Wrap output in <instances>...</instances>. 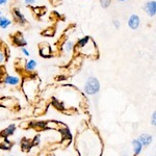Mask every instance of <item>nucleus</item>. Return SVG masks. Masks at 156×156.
Returning a JSON list of instances; mask_svg holds the SVG:
<instances>
[{
    "label": "nucleus",
    "mask_w": 156,
    "mask_h": 156,
    "mask_svg": "<svg viewBox=\"0 0 156 156\" xmlns=\"http://www.w3.org/2000/svg\"><path fill=\"white\" fill-rule=\"evenodd\" d=\"M83 92L87 96H95L100 92V82L96 77L90 76L87 79L83 87Z\"/></svg>",
    "instance_id": "obj_1"
},
{
    "label": "nucleus",
    "mask_w": 156,
    "mask_h": 156,
    "mask_svg": "<svg viewBox=\"0 0 156 156\" xmlns=\"http://www.w3.org/2000/svg\"><path fill=\"white\" fill-rule=\"evenodd\" d=\"M22 89L25 94V96L27 97V99L32 100L34 99V97L37 96V84L36 83V80L34 79H25L22 82Z\"/></svg>",
    "instance_id": "obj_2"
},
{
    "label": "nucleus",
    "mask_w": 156,
    "mask_h": 156,
    "mask_svg": "<svg viewBox=\"0 0 156 156\" xmlns=\"http://www.w3.org/2000/svg\"><path fill=\"white\" fill-rule=\"evenodd\" d=\"M2 83L7 87H17L22 84V79L18 76H14V75H5L2 78Z\"/></svg>",
    "instance_id": "obj_3"
},
{
    "label": "nucleus",
    "mask_w": 156,
    "mask_h": 156,
    "mask_svg": "<svg viewBox=\"0 0 156 156\" xmlns=\"http://www.w3.org/2000/svg\"><path fill=\"white\" fill-rule=\"evenodd\" d=\"M140 140V143L142 144L143 148L144 147H148V146L151 145V143L153 142V136L149 133H142V134L138 136L137 138Z\"/></svg>",
    "instance_id": "obj_4"
},
{
    "label": "nucleus",
    "mask_w": 156,
    "mask_h": 156,
    "mask_svg": "<svg viewBox=\"0 0 156 156\" xmlns=\"http://www.w3.org/2000/svg\"><path fill=\"white\" fill-rule=\"evenodd\" d=\"M144 9L148 12V15L151 17H154L156 14V1L155 0H151V1H148L147 3L145 4Z\"/></svg>",
    "instance_id": "obj_5"
},
{
    "label": "nucleus",
    "mask_w": 156,
    "mask_h": 156,
    "mask_svg": "<svg viewBox=\"0 0 156 156\" xmlns=\"http://www.w3.org/2000/svg\"><path fill=\"white\" fill-rule=\"evenodd\" d=\"M140 20L137 15H131L129 20H128V26L132 30L137 29L138 26H140Z\"/></svg>",
    "instance_id": "obj_6"
},
{
    "label": "nucleus",
    "mask_w": 156,
    "mask_h": 156,
    "mask_svg": "<svg viewBox=\"0 0 156 156\" xmlns=\"http://www.w3.org/2000/svg\"><path fill=\"white\" fill-rule=\"evenodd\" d=\"M131 145H132L133 155H134V156L140 155V152H142V150H143V146L140 143V140H138L137 138H134V140H132Z\"/></svg>",
    "instance_id": "obj_7"
},
{
    "label": "nucleus",
    "mask_w": 156,
    "mask_h": 156,
    "mask_svg": "<svg viewBox=\"0 0 156 156\" xmlns=\"http://www.w3.org/2000/svg\"><path fill=\"white\" fill-rule=\"evenodd\" d=\"M40 54L43 57H49L51 55V48L47 43H43L40 47Z\"/></svg>",
    "instance_id": "obj_8"
},
{
    "label": "nucleus",
    "mask_w": 156,
    "mask_h": 156,
    "mask_svg": "<svg viewBox=\"0 0 156 156\" xmlns=\"http://www.w3.org/2000/svg\"><path fill=\"white\" fill-rule=\"evenodd\" d=\"M16 129H17L16 125H15V124H9L6 128H4V129L2 130L1 135H2V136L9 137V136H11V135L14 134L15 131H16Z\"/></svg>",
    "instance_id": "obj_9"
},
{
    "label": "nucleus",
    "mask_w": 156,
    "mask_h": 156,
    "mask_svg": "<svg viewBox=\"0 0 156 156\" xmlns=\"http://www.w3.org/2000/svg\"><path fill=\"white\" fill-rule=\"evenodd\" d=\"M0 148L4 150H9L12 148V143L9 140V137L2 136L0 134Z\"/></svg>",
    "instance_id": "obj_10"
},
{
    "label": "nucleus",
    "mask_w": 156,
    "mask_h": 156,
    "mask_svg": "<svg viewBox=\"0 0 156 156\" xmlns=\"http://www.w3.org/2000/svg\"><path fill=\"white\" fill-rule=\"evenodd\" d=\"M37 66V60L30 59V60H28L27 62H25L24 69H25V71H27V72H34V70H36Z\"/></svg>",
    "instance_id": "obj_11"
},
{
    "label": "nucleus",
    "mask_w": 156,
    "mask_h": 156,
    "mask_svg": "<svg viewBox=\"0 0 156 156\" xmlns=\"http://www.w3.org/2000/svg\"><path fill=\"white\" fill-rule=\"evenodd\" d=\"M14 43L17 45V46H20V47H24L25 45L27 44V42L24 40L23 36L20 34H17L16 37H14Z\"/></svg>",
    "instance_id": "obj_12"
},
{
    "label": "nucleus",
    "mask_w": 156,
    "mask_h": 156,
    "mask_svg": "<svg viewBox=\"0 0 156 156\" xmlns=\"http://www.w3.org/2000/svg\"><path fill=\"white\" fill-rule=\"evenodd\" d=\"M14 17L16 18V20L19 22L20 24H25V23H26V20H25L24 16L22 15V12L19 11V9H14Z\"/></svg>",
    "instance_id": "obj_13"
},
{
    "label": "nucleus",
    "mask_w": 156,
    "mask_h": 156,
    "mask_svg": "<svg viewBox=\"0 0 156 156\" xmlns=\"http://www.w3.org/2000/svg\"><path fill=\"white\" fill-rule=\"evenodd\" d=\"M90 37L89 36H87V37H82V39L78 40V42H77V47H78V48H80V49L84 48V47L87 46V45L90 43Z\"/></svg>",
    "instance_id": "obj_14"
},
{
    "label": "nucleus",
    "mask_w": 156,
    "mask_h": 156,
    "mask_svg": "<svg viewBox=\"0 0 156 156\" xmlns=\"http://www.w3.org/2000/svg\"><path fill=\"white\" fill-rule=\"evenodd\" d=\"M11 24H12V21H11L9 19H7L6 17H4V16L0 17V28L5 29V28H7V27H9Z\"/></svg>",
    "instance_id": "obj_15"
},
{
    "label": "nucleus",
    "mask_w": 156,
    "mask_h": 156,
    "mask_svg": "<svg viewBox=\"0 0 156 156\" xmlns=\"http://www.w3.org/2000/svg\"><path fill=\"white\" fill-rule=\"evenodd\" d=\"M73 48H74V44H73V42H71V41H67L64 44V46H62V49H64L66 52H71Z\"/></svg>",
    "instance_id": "obj_16"
},
{
    "label": "nucleus",
    "mask_w": 156,
    "mask_h": 156,
    "mask_svg": "<svg viewBox=\"0 0 156 156\" xmlns=\"http://www.w3.org/2000/svg\"><path fill=\"white\" fill-rule=\"evenodd\" d=\"M21 147L23 148L24 150H27V149H29V148H31V147H32V143H31V140H26V138H24V140H22V145H21Z\"/></svg>",
    "instance_id": "obj_17"
},
{
    "label": "nucleus",
    "mask_w": 156,
    "mask_h": 156,
    "mask_svg": "<svg viewBox=\"0 0 156 156\" xmlns=\"http://www.w3.org/2000/svg\"><path fill=\"white\" fill-rule=\"evenodd\" d=\"M31 143H32V146H37L41 143V135L40 134H37L36 135V136L34 137V140H31Z\"/></svg>",
    "instance_id": "obj_18"
},
{
    "label": "nucleus",
    "mask_w": 156,
    "mask_h": 156,
    "mask_svg": "<svg viewBox=\"0 0 156 156\" xmlns=\"http://www.w3.org/2000/svg\"><path fill=\"white\" fill-rule=\"evenodd\" d=\"M100 3H101L103 9H107L112 3V0H100Z\"/></svg>",
    "instance_id": "obj_19"
},
{
    "label": "nucleus",
    "mask_w": 156,
    "mask_h": 156,
    "mask_svg": "<svg viewBox=\"0 0 156 156\" xmlns=\"http://www.w3.org/2000/svg\"><path fill=\"white\" fill-rule=\"evenodd\" d=\"M151 125L152 126H155L156 125V112H153L152 115H151Z\"/></svg>",
    "instance_id": "obj_20"
},
{
    "label": "nucleus",
    "mask_w": 156,
    "mask_h": 156,
    "mask_svg": "<svg viewBox=\"0 0 156 156\" xmlns=\"http://www.w3.org/2000/svg\"><path fill=\"white\" fill-rule=\"evenodd\" d=\"M5 58H6L5 54H4L2 51H0V64H2V62H5Z\"/></svg>",
    "instance_id": "obj_21"
},
{
    "label": "nucleus",
    "mask_w": 156,
    "mask_h": 156,
    "mask_svg": "<svg viewBox=\"0 0 156 156\" xmlns=\"http://www.w3.org/2000/svg\"><path fill=\"white\" fill-rule=\"evenodd\" d=\"M21 51H22V53H23V54L25 55V56H27V57L30 56L29 51H28V50H27L26 48H24V47H22V48H21Z\"/></svg>",
    "instance_id": "obj_22"
},
{
    "label": "nucleus",
    "mask_w": 156,
    "mask_h": 156,
    "mask_svg": "<svg viewBox=\"0 0 156 156\" xmlns=\"http://www.w3.org/2000/svg\"><path fill=\"white\" fill-rule=\"evenodd\" d=\"M34 1H36V0H25V3L26 4H34Z\"/></svg>",
    "instance_id": "obj_23"
},
{
    "label": "nucleus",
    "mask_w": 156,
    "mask_h": 156,
    "mask_svg": "<svg viewBox=\"0 0 156 156\" xmlns=\"http://www.w3.org/2000/svg\"><path fill=\"white\" fill-rule=\"evenodd\" d=\"M114 23H115V28H119V27H120V22L118 21V20H115V21H114Z\"/></svg>",
    "instance_id": "obj_24"
},
{
    "label": "nucleus",
    "mask_w": 156,
    "mask_h": 156,
    "mask_svg": "<svg viewBox=\"0 0 156 156\" xmlns=\"http://www.w3.org/2000/svg\"><path fill=\"white\" fill-rule=\"evenodd\" d=\"M7 2V0H0V5H3Z\"/></svg>",
    "instance_id": "obj_25"
},
{
    "label": "nucleus",
    "mask_w": 156,
    "mask_h": 156,
    "mask_svg": "<svg viewBox=\"0 0 156 156\" xmlns=\"http://www.w3.org/2000/svg\"><path fill=\"white\" fill-rule=\"evenodd\" d=\"M118 1H122L123 2V1H126V0H118Z\"/></svg>",
    "instance_id": "obj_26"
},
{
    "label": "nucleus",
    "mask_w": 156,
    "mask_h": 156,
    "mask_svg": "<svg viewBox=\"0 0 156 156\" xmlns=\"http://www.w3.org/2000/svg\"><path fill=\"white\" fill-rule=\"evenodd\" d=\"M9 156H15V155H9Z\"/></svg>",
    "instance_id": "obj_27"
}]
</instances>
